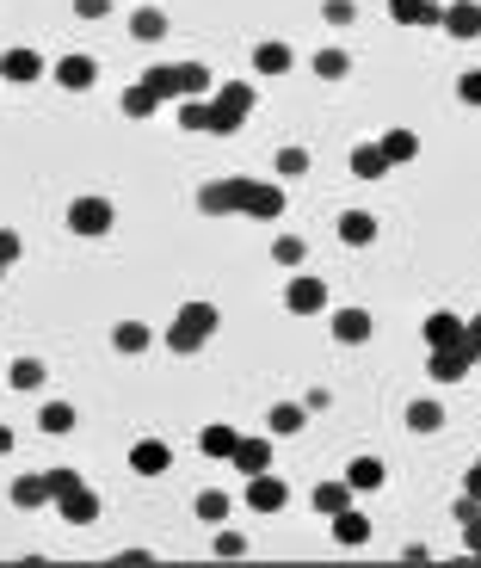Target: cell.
I'll return each instance as SVG.
<instances>
[{
	"instance_id": "obj_13",
	"label": "cell",
	"mask_w": 481,
	"mask_h": 568,
	"mask_svg": "<svg viewBox=\"0 0 481 568\" xmlns=\"http://www.w3.org/2000/svg\"><path fill=\"white\" fill-rule=\"evenodd\" d=\"M395 25H444V0H389Z\"/></svg>"
},
{
	"instance_id": "obj_6",
	"label": "cell",
	"mask_w": 481,
	"mask_h": 568,
	"mask_svg": "<svg viewBox=\"0 0 481 568\" xmlns=\"http://www.w3.org/2000/svg\"><path fill=\"white\" fill-rule=\"evenodd\" d=\"M241 217H259V223H278V217H284V186H272V180H247V198H241Z\"/></svg>"
},
{
	"instance_id": "obj_25",
	"label": "cell",
	"mask_w": 481,
	"mask_h": 568,
	"mask_svg": "<svg viewBox=\"0 0 481 568\" xmlns=\"http://www.w3.org/2000/svg\"><path fill=\"white\" fill-rule=\"evenodd\" d=\"M444 426V402L420 396V402H407V433H438Z\"/></svg>"
},
{
	"instance_id": "obj_15",
	"label": "cell",
	"mask_w": 481,
	"mask_h": 568,
	"mask_svg": "<svg viewBox=\"0 0 481 568\" xmlns=\"http://www.w3.org/2000/svg\"><path fill=\"white\" fill-rule=\"evenodd\" d=\"M167 464H173V451H167L161 439L130 445V470H136V476H167Z\"/></svg>"
},
{
	"instance_id": "obj_44",
	"label": "cell",
	"mask_w": 481,
	"mask_h": 568,
	"mask_svg": "<svg viewBox=\"0 0 481 568\" xmlns=\"http://www.w3.org/2000/svg\"><path fill=\"white\" fill-rule=\"evenodd\" d=\"M19 254H25V241H19L13 229H0V266H13Z\"/></svg>"
},
{
	"instance_id": "obj_18",
	"label": "cell",
	"mask_w": 481,
	"mask_h": 568,
	"mask_svg": "<svg viewBox=\"0 0 481 568\" xmlns=\"http://www.w3.org/2000/svg\"><path fill=\"white\" fill-rule=\"evenodd\" d=\"M333 340H340V346H364L370 340V315L364 309H333Z\"/></svg>"
},
{
	"instance_id": "obj_33",
	"label": "cell",
	"mask_w": 481,
	"mask_h": 568,
	"mask_svg": "<svg viewBox=\"0 0 481 568\" xmlns=\"http://www.w3.org/2000/svg\"><path fill=\"white\" fill-rule=\"evenodd\" d=\"M37 426H44V433H74V408L68 402H44L37 408Z\"/></svg>"
},
{
	"instance_id": "obj_7",
	"label": "cell",
	"mask_w": 481,
	"mask_h": 568,
	"mask_svg": "<svg viewBox=\"0 0 481 568\" xmlns=\"http://www.w3.org/2000/svg\"><path fill=\"white\" fill-rule=\"evenodd\" d=\"M93 81H99V62H93L87 50H68V56L56 62V87H62V93H87Z\"/></svg>"
},
{
	"instance_id": "obj_40",
	"label": "cell",
	"mask_w": 481,
	"mask_h": 568,
	"mask_svg": "<svg viewBox=\"0 0 481 568\" xmlns=\"http://www.w3.org/2000/svg\"><path fill=\"white\" fill-rule=\"evenodd\" d=\"M216 556H222V562L247 556V538H241V531H216Z\"/></svg>"
},
{
	"instance_id": "obj_5",
	"label": "cell",
	"mask_w": 481,
	"mask_h": 568,
	"mask_svg": "<svg viewBox=\"0 0 481 568\" xmlns=\"http://www.w3.org/2000/svg\"><path fill=\"white\" fill-rule=\"evenodd\" d=\"M68 229L87 235V241L111 235V204H105V198H74V204H68Z\"/></svg>"
},
{
	"instance_id": "obj_50",
	"label": "cell",
	"mask_w": 481,
	"mask_h": 568,
	"mask_svg": "<svg viewBox=\"0 0 481 568\" xmlns=\"http://www.w3.org/2000/svg\"><path fill=\"white\" fill-rule=\"evenodd\" d=\"M444 7H451V0H444Z\"/></svg>"
},
{
	"instance_id": "obj_21",
	"label": "cell",
	"mask_w": 481,
	"mask_h": 568,
	"mask_svg": "<svg viewBox=\"0 0 481 568\" xmlns=\"http://www.w3.org/2000/svg\"><path fill=\"white\" fill-rule=\"evenodd\" d=\"M383 173H389L383 142H364V149H352V180H383Z\"/></svg>"
},
{
	"instance_id": "obj_46",
	"label": "cell",
	"mask_w": 481,
	"mask_h": 568,
	"mask_svg": "<svg viewBox=\"0 0 481 568\" xmlns=\"http://www.w3.org/2000/svg\"><path fill=\"white\" fill-rule=\"evenodd\" d=\"M463 544H469V556L481 562V519H469V525H463Z\"/></svg>"
},
{
	"instance_id": "obj_38",
	"label": "cell",
	"mask_w": 481,
	"mask_h": 568,
	"mask_svg": "<svg viewBox=\"0 0 481 568\" xmlns=\"http://www.w3.org/2000/svg\"><path fill=\"white\" fill-rule=\"evenodd\" d=\"M198 519H204V525H222V519H229V494L204 488V494H198Z\"/></svg>"
},
{
	"instance_id": "obj_45",
	"label": "cell",
	"mask_w": 481,
	"mask_h": 568,
	"mask_svg": "<svg viewBox=\"0 0 481 568\" xmlns=\"http://www.w3.org/2000/svg\"><path fill=\"white\" fill-rule=\"evenodd\" d=\"M111 0H74V19H105Z\"/></svg>"
},
{
	"instance_id": "obj_3",
	"label": "cell",
	"mask_w": 481,
	"mask_h": 568,
	"mask_svg": "<svg viewBox=\"0 0 481 568\" xmlns=\"http://www.w3.org/2000/svg\"><path fill=\"white\" fill-rule=\"evenodd\" d=\"M204 130L210 136H235L241 124H247V112H253V87L247 81H229V87H216V99H204Z\"/></svg>"
},
{
	"instance_id": "obj_19",
	"label": "cell",
	"mask_w": 481,
	"mask_h": 568,
	"mask_svg": "<svg viewBox=\"0 0 481 568\" xmlns=\"http://www.w3.org/2000/svg\"><path fill=\"white\" fill-rule=\"evenodd\" d=\"M303 420H309L303 402H278V408L266 414V433H272V439H296V433H303Z\"/></svg>"
},
{
	"instance_id": "obj_49",
	"label": "cell",
	"mask_w": 481,
	"mask_h": 568,
	"mask_svg": "<svg viewBox=\"0 0 481 568\" xmlns=\"http://www.w3.org/2000/svg\"><path fill=\"white\" fill-rule=\"evenodd\" d=\"M0 278H7V266H0Z\"/></svg>"
},
{
	"instance_id": "obj_10",
	"label": "cell",
	"mask_w": 481,
	"mask_h": 568,
	"mask_svg": "<svg viewBox=\"0 0 481 568\" xmlns=\"http://www.w3.org/2000/svg\"><path fill=\"white\" fill-rule=\"evenodd\" d=\"M284 501H290V488H284V482H278L272 470H259V476H247V507H253V513H278Z\"/></svg>"
},
{
	"instance_id": "obj_47",
	"label": "cell",
	"mask_w": 481,
	"mask_h": 568,
	"mask_svg": "<svg viewBox=\"0 0 481 568\" xmlns=\"http://www.w3.org/2000/svg\"><path fill=\"white\" fill-rule=\"evenodd\" d=\"M469 519H481V501H475V494H463V501H457V525H469Z\"/></svg>"
},
{
	"instance_id": "obj_17",
	"label": "cell",
	"mask_w": 481,
	"mask_h": 568,
	"mask_svg": "<svg viewBox=\"0 0 481 568\" xmlns=\"http://www.w3.org/2000/svg\"><path fill=\"white\" fill-rule=\"evenodd\" d=\"M56 507H62V519H68V525H93V519H99V494H93V488L81 482L74 494H62Z\"/></svg>"
},
{
	"instance_id": "obj_36",
	"label": "cell",
	"mask_w": 481,
	"mask_h": 568,
	"mask_svg": "<svg viewBox=\"0 0 481 568\" xmlns=\"http://www.w3.org/2000/svg\"><path fill=\"white\" fill-rule=\"evenodd\" d=\"M111 346H118V352H148V328L142 322H118V328H111Z\"/></svg>"
},
{
	"instance_id": "obj_14",
	"label": "cell",
	"mask_w": 481,
	"mask_h": 568,
	"mask_svg": "<svg viewBox=\"0 0 481 568\" xmlns=\"http://www.w3.org/2000/svg\"><path fill=\"white\" fill-rule=\"evenodd\" d=\"M333 544H340V550H364L370 544V519L352 513V507H340V513H333Z\"/></svg>"
},
{
	"instance_id": "obj_24",
	"label": "cell",
	"mask_w": 481,
	"mask_h": 568,
	"mask_svg": "<svg viewBox=\"0 0 481 568\" xmlns=\"http://www.w3.org/2000/svg\"><path fill=\"white\" fill-rule=\"evenodd\" d=\"M7 494H13V507H25V513L50 507V482H44V476H19V482H13Z\"/></svg>"
},
{
	"instance_id": "obj_20",
	"label": "cell",
	"mask_w": 481,
	"mask_h": 568,
	"mask_svg": "<svg viewBox=\"0 0 481 568\" xmlns=\"http://www.w3.org/2000/svg\"><path fill=\"white\" fill-rule=\"evenodd\" d=\"M235 470H241V476L272 470V439H241V445H235Z\"/></svg>"
},
{
	"instance_id": "obj_43",
	"label": "cell",
	"mask_w": 481,
	"mask_h": 568,
	"mask_svg": "<svg viewBox=\"0 0 481 568\" xmlns=\"http://www.w3.org/2000/svg\"><path fill=\"white\" fill-rule=\"evenodd\" d=\"M457 99H463V105H481V68H469V75H457Z\"/></svg>"
},
{
	"instance_id": "obj_26",
	"label": "cell",
	"mask_w": 481,
	"mask_h": 568,
	"mask_svg": "<svg viewBox=\"0 0 481 568\" xmlns=\"http://www.w3.org/2000/svg\"><path fill=\"white\" fill-rule=\"evenodd\" d=\"M235 445H241V433H235V426H204V433H198V451L204 457H235Z\"/></svg>"
},
{
	"instance_id": "obj_8",
	"label": "cell",
	"mask_w": 481,
	"mask_h": 568,
	"mask_svg": "<svg viewBox=\"0 0 481 568\" xmlns=\"http://www.w3.org/2000/svg\"><path fill=\"white\" fill-rule=\"evenodd\" d=\"M284 309L290 315H321L327 309V284L321 278H290L284 284Z\"/></svg>"
},
{
	"instance_id": "obj_22",
	"label": "cell",
	"mask_w": 481,
	"mask_h": 568,
	"mask_svg": "<svg viewBox=\"0 0 481 568\" xmlns=\"http://www.w3.org/2000/svg\"><path fill=\"white\" fill-rule=\"evenodd\" d=\"M340 241L346 247H370V241H377V217H370V210H346V217H340Z\"/></svg>"
},
{
	"instance_id": "obj_23",
	"label": "cell",
	"mask_w": 481,
	"mask_h": 568,
	"mask_svg": "<svg viewBox=\"0 0 481 568\" xmlns=\"http://www.w3.org/2000/svg\"><path fill=\"white\" fill-rule=\"evenodd\" d=\"M130 38H136V44H161V38H167V13H161V7L130 13Z\"/></svg>"
},
{
	"instance_id": "obj_30",
	"label": "cell",
	"mask_w": 481,
	"mask_h": 568,
	"mask_svg": "<svg viewBox=\"0 0 481 568\" xmlns=\"http://www.w3.org/2000/svg\"><path fill=\"white\" fill-rule=\"evenodd\" d=\"M383 155H389V167L414 161V155H420V136H414V130H389V136H383Z\"/></svg>"
},
{
	"instance_id": "obj_4",
	"label": "cell",
	"mask_w": 481,
	"mask_h": 568,
	"mask_svg": "<svg viewBox=\"0 0 481 568\" xmlns=\"http://www.w3.org/2000/svg\"><path fill=\"white\" fill-rule=\"evenodd\" d=\"M241 198H247V180H210V186H198V210H204V217H241Z\"/></svg>"
},
{
	"instance_id": "obj_29",
	"label": "cell",
	"mask_w": 481,
	"mask_h": 568,
	"mask_svg": "<svg viewBox=\"0 0 481 568\" xmlns=\"http://www.w3.org/2000/svg\"><path fill=\"white\" fill-rule=\"evenodd\" d=\"M309 501H315V513H327V519H333L340 507H352V482H321Z\"/></svg>"
},
{
	"instance_id": "obj_37",
	"label": "cell",
	"mask_w": 481,
	"mask_h": 568,
	"mask_svg": "<svg viewBox=\"0 0 481 568\" xmlns=\"http://www.w3.org/2000/svg\"><path fill=\"white\" fill-rule=\"evenodd\" d=\"M303 173H309V149H296V142L278 149V180H303Z\"/></svg>"
},
{
	"instance_id": "obj_2",
	"label": "cell",
	"mask_w": 481,
	"mask_h": 568,
	"mask_svg": "<svg viewBox=\"0 0 481 568\" xmlns=\"http://www.w3.org/2000/svg\"><path fill=\"white\" fill-rule=\"evenodd\" d=\"M142 81H148V87H155L161 99H173V93H179V99H204V93L216 87L204 62H161V68H148V75H142Z\"/></svg>"
},
{
	"instance_id": "obj_27",
	"label": "cell",
	"mask_w": 481,
	"mask_h": 568,
	"mask_svg": "<svg viewBox=\"0 0 481 568\" xmlns=\"http://www.w3.org/2000/svg\"><path fill=\"white\" fill-rule=\"evenodd\" d=\"M346 482H352V494H370V488H383V482H389V470L377 464V457H352Z\"/></svg>"
},
{
	"instance_id": "obj_41",
	"label": "cell",
	"mask_w": 481,
	"mask_h": 568,
	"mask_svg": "<svg viewBox=\"0 0 481 568\" xmlns=\"http://www.w3.org/2000/svg\"><path fill=\"white\" fill-rule=\"evenodd\" d=\"M204 118H210L204 99H185V105H179V130H204Z\"/></svg>"
},
{
	"instance_id": "obj_31",
	"label": "cell",
	"mask_w": 481,
	"mask_h": 568,
	"mask_svg": "<svg viewBox=\"0 0 481 568\" xmlns=\"http://www.w3.org/2000/svg\"><path fill=\"white\" fill-rule=\"evenodd\" d=\"M155 105H161V93L148 87V81H136V87L124 93V118H155Z\"/></svg>"
},
{
	"instance_id": "obj_35",
	"label": "cell",
	"mask_w": 481,
	"mask_h": 568,
	"mask_svg": "<svg viewBox=\"0 0 481 568\" xmlns=\"http://www.w3.org/2000/svg\"><path fill=\"white\" fill-rule=\"evenodd\" d=\"M7 383L31 396V389H44V365H37V359H19V365H7Z\"/></svg>"
},
{
	"instance_id": "obj_28",
	"label": "cell",
	"mask_w": 481,
	"mask_h": 568,
	"mask_svg": "<svg viewBox=\"0 0 481 568\" xmlns=\"http://www.w3.org/2000/svg\"><path fill=\"white\" fill-rule=\"evenodd\" d=\"M290 62H296V56H290V44H278V38H266V44L253 50V68H259V75H284Z\"/></svg>"
},
{
	"instance_id": "obj_34",
	"label": "cell",
	"mask_w": 481,
	"mask_h": 568,
	"mask_svg": "<svg viewBox=\"0 0 481 568\" xmlns=\"http://www.w3.org/2000/svg\"><path fill=\"white\" fill-rule=\"evenodd\" d=\"M303 254H309V241H303V235H278V241H272V260L290 266V272L303 266Z\"/></svg>"
},
{
	"instance_id": "obj_12",
	"label": "cell",
	"mask_w": 481,
	"mask_h": 568,
	"mask_svg": "<svg viewBox=\"0 0 481 568\" xmlns=\"http://www.w3.org/2000/svg\"><path fill=\"white\" fill-rule=\"evenodd\" d=\"M444 31H451V38H481V0H451V7H444Z\"/></svg>"
},
{
	"instance_id": "obj_48",
	"label": "cell",
	"mask_w": 481,
	"mask_h": 568,
	"mask_svg": "<svg viewBox=\"0 0 481 568\" xmlns=\"http://www.w3.org/2000/svg\"><path fill=\"white\" fill-rule=\"evenodd\" d=\"M13 451V426H0V457H7Z\"/></svg>"
},
{
	"instance_id": "obj_16",
	"label": "cell",
	"mask_w": 481,
	"mask_h": 568,
	"mask_svg": "<svg viewBox=\"0 0 481 568\" xmlns=\"http://www.w3.org/2000/svg\"><path fill=\"white\" fill-rule=\"evenodd\" d=\"M420 334H426V346H463V315H451V309H432Z\"/></svg>"
},
{
	"instance_id": "obj_42",
	"label": "cell",
	"mask_w": 481,
	"mask_h": 568,
	"mask_svg": "<svg viewBox=\"0 0 481 568\" xmlns=\"http://www.w3.org/2000/svg\"><path fill=\"white\" fill-rule=\"evenodd\" d=\"M321 19H327V25H352V19H358V7H352V0H327Z\"/></svg>"
},
{
	"instance_id": "obj_32",
	"label": "cell",
	"mask_w": 481,
	"mask_h": 568,
	"mask_svg": "<svg viewBox=\"0 0 481 568\" xmlns=\"http://www.w3.org/2000/svg\"><path fill=\"white\" fill-rule=\"evenodd\" d=\"M315 75L321 81H346L352 75V56L346 50H315Z\"/></svg>"
},
{
	"instance_id": "obj_9",
	"label": "cell",
	"mask_w": 481,
	"mask_h": 568,
	"mask_svg": "<svg viewBox=\"0 0 481 568\" xmlns=\"http://www.w3.org/2000/svg\"><path fill=\"white\" fill-rule=\"evenodd\" d=\"M469 365H475V359H469L463 346H432L426 377H432V383H463V377H469Z\"/></svg>"
},
{
	"instance_id": "obj_1",
	"label": "cell",
	"mask_w": 481,
	"mask_h": 568,
	"mask_svg": "<svg viewBox=\"0 0 481 568\" xmlns=\"http://www.w3.org/2000/svg\"><path fill=\"white\" fill-rule=\"evenodd\" d=\"M216 322H222V315H216V303L192 297V303H185V309L173 315V322H167V352H179V359H192L198 346H210Z\"/></svg>"
},
{
	"instance_id": "obj_39",
	"label": "cell",
	"mask_w": 481,
	"mask_h": 568,
	"mask_svg": "<svg viewBox=\"0 0 481 568\" xmlns=\"http://www.w3.org/2000/svg\"><path fill=\"white\" fill-rule=\"evenodd\" d=\"M44 482H50V501H62V494H74V488H81V470H50Z\"/></svg>"
},
{
	"instance_id": "obj_11",
	"label": "cell",
	"mask_w": 481,
	"mask_h": 568,
	"mask_svg": "<svg viewBox=\"0 0 481 568\" xmlns=\"http://www.w3.org/2000/svg\"><path fill=\"white\" fill-rule=\"evenodd\" d=\"M37 75H44V56H37V50H7V56H0V81L31 87Z\"/></svg>"
}]
</instances>
